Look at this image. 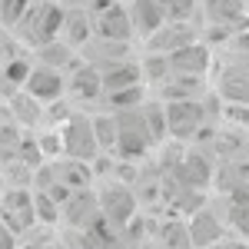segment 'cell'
<instances>
[{"label": "cell", "instance_id": "obj_12", "mask_svg": "<svg viewBox=\"0 0 249 249\" xmlns=\"http://www.w3.org/2000/svg\"><path fill=\"white\" fill-rule=\"evenodd\" d=\"M170 70L176 73V77H186V80L203 77V73L210 70V50H206L203 43L193 40L190 47H183V50L170 53Z\"/></svg>", "mask_w": 249, "mask_h": 249}, {"label": "cell", "instance_id": "obj_8", "mask_svg": "<svg viewBox=\"0 0 249 249\" xmlns=\"http://www.w3.org/2000/svg\"><path fill=\"white\" fill-rule=\"evenodd\" d=\"M126 17H130V27L133 34H140L143 40H150L153 34H160L170 20L163 14V7L156 0H130L126 3Z\"/></svg>", "mask_w": 249, "mask_h": 249}, {"label": "cell", "instance_id": "obj_14", "mask_svg": "<svg viewBox=\"0 0 249 249\" xmlns=\"http://www.w3.org/2000/svg\"><path fill=\"white\" fill-rule=\"evenodd\" d=\"M93 126H96L100 150H103V153H116V136H120L116 113H96V116H93Z\"/></svg>", "mask_w": 249, "mask_h": 249}, {"label": "cell", "instance_id": "obj_18", "mask_svg": "<svg viewBox=\"0 0 249 249\" xmlns=\"http://www.w3.org/2000/svg\"><path fill=\"white\" fill-rule=\"evenodd\" d=\"M213 17L239 20L243 17V0H213Z\"/></svg>", "mask_w": 249, "mask_h": 249}, {"label": "cell", "instance_id": "obj_20", "mask_svg": "<svg viewBox=\"0 0 249 249\" xmlns=\"http://www.w3.org/2000/svg\"><path fill=\"white\" fill-rule=\"evenodd\" d=\"M43 249H60V246H43Z\"/></svg>", "mask_w": 249, "mask_h": 249}, {"label": "cell", "instance_id": "obj_16", "mask_svg": "<svg viewBox=\"0 0 249 249\" xmlns=\"http://www.w3.org/2000/svg\"><path fill=\"white\" fill-rule=\"evenodd\" d=\"M230 226L239 236H249V199H236L230 213Z\"/></svg>", "mask_w": 249, "mask_h": 249}, {"label": "cell", "instance_id": "obj_19", "mask_svg": "<svg viewBox=\"0 0 249 249\" xmlns=\"http://www.w3.org/2000/svg\"><path fill=\"white\" fill-rule=\"evenodd\" d=\"M0 126H3V110H0Z\"/></svg>", "mask_w": 249, "mask_h": 249}, {"label": "cell", "instance_id": "obj_2", "mask_svg": "<svg viewBox=\"0 0 249 249\" xmlns=\"http://www.w3.org/2000/svg\"><path fill=\"white\" fill-rule=\"evenodd\" d=\"M60 136H63V156H67V160L93 163L96 156L103 153V150H100V140H96L93 116L73 113L63 126H60Z\"/></svg>", "mask_w": 249, "mask_h": 249}, {"label": "cell", "instance_id": "obj_3", "mask_svg": "<svg viewBox=\"0 0 249 249\" xmlns=\"http://www.w3.org/2000/svg\"><path fill=\"white\" fill-rule=\"evenodd\" d=\"M166 110V130L176 140H193L196 130L206 123V110L199 100H190V96H176V100H166L163 103Z\"/></svg>", "mask_w": 249, "mask_h": 249}, {"label": "cell", "instance_id": "obj_11", "mask_svg": "<svg viewBox=\"0 0 249 249\" xmlns=\"http://www.w3.org/2000/svg\"><path fill=\"white\" fill-rule=\"evenodd\" d=\"M67 93L73 96V100H80V103L100 100V96H103V70L93 67V63L77 67V70L67 77Z\"/></svg>", "mask_w": 249, "mask_h": 249}, {"label": "cell", "instance_id": "obj_13", "mask_svg": "<svg viewBox=\"0 0 249 249\" xmlns=\"http://www.w3.org/2000/svg\"><path fill=\"white\" fill-rule=\"evenodd\" d=\"M219 96L226 103L249 107V63H230L219 77Z\"/></svg>", "mask_w": 249, "mask_h": 249}, {"label": "cell", "instance_id": "obj_1", "mask_svg": "<svg viewBox=\"0 0 249 249\" xmlns=\"http://www.w3.org/2000/svg\"><path fill=\"white\" fill-rule=\"evenodd\" d=\"M116 126H120L116 153L123 156V160H140V156L156 143L153 130H150V123H146V116H143V107L116 113Z\"/></svg>", "mask_w": 249, "mask_h": 249}, {"label": "cell", "instance_id": "obj_9", "mask_svg": "<svg viewBox=\"0 0 249 249\" xmlns=\"http://www.w3.org/2000/svg\"><path fill=\"white\" fill-rule=\"evenodd\" d=\"M143 63H136V60H120L113 67H107L103 70V100L113 93H123V90H136V87H143Z\"/></svg>", "mask_w": 249, "mask_h": 249}, {"label": "cell", "instance_id": "obj_5", "mask_svg": "<svg viewBox=\"0 0 249 249\" xmlns=\"http://www.w3.org/2000/svg\"><path fill=\"white\" fill-rule=\"evenodd\" d=\"M0 216H3V226H10V230L23 232L34 226V219H37V196L27 190H14V193H3V199H0Z\"/></svg>", "mask_w": 249, "mask_h": 249}, {"label": "cell", "instance_id": "obj_4", "mask_svg": "<svg viewBox=\"0 0 249 249\" xmlns=\"http://www.w3.org/2000/svg\"><path fill=\"white\" fill-rule=\"evenodd\" d=\"M23 93H30L37 103H57L60 96H67V77L60 73L57 67H47V63H34L30 77L23 83Z\"/></svg>", "mask_w": 249, "mask_h": 249}, {"label": "cell", "instance_id": "obj_15", "mask_svg": "<svg viewBox=\"0 0 249 249\" xmlns=\"http://www.w3.org/2000/svg\"><path fill=\"white\" fill-rule=\"evenodd\" d=\"M30 70H34L30 60H23V57L7 60V63L0 67V80H7V83L14 87V93H17V90H23V83H27V77H30Z\"/></svg>", "mask_w": 249, "mask_h": 249}, {"label": "cell", "instance_id": "obj_7", "mask_svg": "<svg viewBox=\"0 0 249 249\" xmlns=\"http://www.w3.org/2000/svg\"><path fill=\"white\" fill-rule=\"evenodd\" d=\"M96 199H100V213H103V219L113 223V226L130 223V216L136 213V193L130 190V186H123V183H110V186H103Z\"/></svg>", "mask_w": 249, "mask_h": 249}, {"label": "cell", "instance_id": "obj_6", "mask_svg": "<svg viewBox=\"0 0 249 249\" xmlns=\"http://www.w3.org/2000/svg\"><path fill=\"white\" fill-rule=\"evenodd\" d=\"M93 37L113 40V43H126L133 37V27H130L123 3H103L100 10H93Z\"/></svg>", "mask_w": 249, "mask_h": 249}, {"label": "cell", "instance_id": "obj_17", "mask_svg": "<svg viewBox=\"0 0 249 249\" xmlns=\"http://www.w3.org/2000/svg\"><path fill=\"white\" fill-rule=\"evenodd\" d=\"M156 3L163 7L166 20H190L193 3H196V0H156Z\"/></svg>", "mask_w": 249, "mask_h": 249}, {"label": "cell", "instance_id": "obj_10", "mask_svg": "<svg viewBox=\"0 0 249 249\" xmlns=\"http://www.w3.org/2000/svg\"><path fill=\"white\" fill-rule=\"evenodd\" d=\"M193 43V30H190V20H170L160 34L146 40V47L153 50L156 57H170L176 50H183V47H190Z\"/></svg>", "mask_w": 249, "mask_h": 249}]
</instances>
